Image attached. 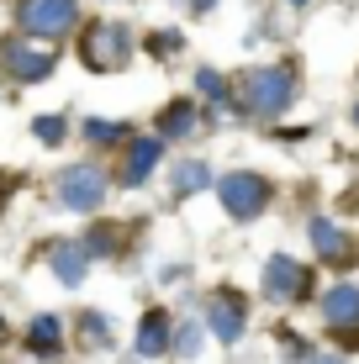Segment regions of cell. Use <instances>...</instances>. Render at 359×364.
<instances>
[{"mask_svg": "<svg viewBox=\"0 0 359 364\" xmlns=\"http://www.w3.org/2000/svg\"><path fill=\"white\" fill-rule=\"evenodd\" d=\"M238 106L249 117L269 122V117H286L296 106V69L291 64H259L238 80Z\"/></svg>", "mask_w": 359, "mask_h": 364, "instance_id": "cell-1", "label": "cell"}, {"mask_svg": "<svg viewBox=\"0 0 359 364\" xmlns=\"http://www.w3.org/2000/svg\"><path fill=\"white\" fill-rule=\"evenodd\" d=\"M132 58H138V43L122 21H90L80 32V64L90 74H122Z\"/></svg>", "mask_w": 359, "mask_h": 364, "instance_id": "cell-2", "label": "cell"}, {"mask_svg": "<svg viewBox=\"0 0 359 364\" xmlns=\"http://www.w3.org/2000/svg\"><path fill=\"white\" fill-rule=\"evenodd\" d=\"M217 200H222V211H227L232 222H254V217H264V211H269L275 185H269L259 169H227L217 180Z\"/></svg>", "mask_w": 359, "mask_h": 364, "instance_id": "cell-3", "label": "cell"}, {"mask_svg": "<svg viewBox=\"0 0 359 364\" xmlns=\"http://www.w3.org/2000/svg\"><path fill=\"white\" fill-rule=\"evenodd\" d=\"M58 69V43H37V37H16L11 32L0 43V74L16 85H43Z\"/></svg>", "mask_w": 359, "mask_h": 364, "instance_id": "cell-4", "label": "cell"}, {"mask_svg": "<svg viewBox=\"0 0 359 364\" xmlns=\"http://www.w3.org/2000/svg\"><path fill=\"white\" fill-rule=\"evenodd\" d=\"M106 191H111L106 169H101V164H90V159H80V164L58 169V185H53L58 206H64V211H80V217H90V211H101Z\"/></svg>", "mask_w": 359, "mask_h": 364, "instance_id": "cell-5", "label": "cell"}, {"mask_svg": "<svg viewBox=\"0 0 359 364\" xmlns=\"http://www.w3.org/2000/svg\"><path fill=\"white\" fill-rule=\"evenodd\" d=\"M312 291H317V280H312V269H306L301 259H291V254L264 259V274H259V296L264 301L291 306V301H312Z\"/></svg>", "mask_w": 359, "mask_h": 364, "instance_id": "cell-6", "label": "cell"}, {"mask_svg": "<svg viewBox=\"0 0 359 364\" xmlns=\"http://www.w3.org/2000/svg\"><path fill=\"white\" fill-rule=\"evenodd\" d=\"M16 27H21V37L58 43L64 32L80 27V0H16Z\"/></svg>", "mask_w": 359, "mask_h": 364, "instance_id": "cell-7", "label": "cell"}, {"mask_svg": "<svg viewBox=\"0 0 359 364\" xmlns=\"http://www.w3.org/2000/svg\"><path fill=\"white\" fill-rule=\"evenodd\" d=\"M306 237H312V254L323 259V264H333V269H349L359 259L354 232H343L333 217H306Z\"/></svg>", "mask_w": 359, "mask_h": 364, "instance_id": "cell-8", "label": "cell"}, {"mask_svg": "<svg viewBox=\"0 0 359 364\" xmlns=\"http://www.w3.org/2000/svg\"><path fill=\"white\" fill-rule=\"evenodd\" d=\"M206 333L217 343H243V333H249V301L238 291H217V301L206 306Z\"/></svg>", "mask_w": 359, "mask_h": 364, "instance_id": "cell-9", "label": "cell"}, {"mask_svg": "<svg viewBox=\"0 0 359 364\" xmlns=\"http://www.w3.org/2000/svg\"><path fill=\"white\" fill-rule=\"evenodd\" d=\"M64 338H69V322L58 317V311H37V317L27 322V333H21V348L48 364V359L64 354Z\"/></svg>", "mask_w": 359, "mask_h": 364, "instance_id": "cell-10", "label": "cell"}, {"mask_svg": "<svg viewBox=\"0 0 359 364\" xmlns=\"http://www.w3.org/2000/svg\"><path fill=\"white\" fill-rule=\"evenodd\" d=\"M159 159H164V137H159V132L132 137V143H127V154H122V174H117V180L127 185V191H138L148 174L159 169Z\"/></svg>", "mask_w": 359, "mask_h": 364, "instance_id": "cell-11", "label": "cell"}, {"mask_svg": "<svg viewBox=\"0 0 359 364\" xmlns=\"http://www.w3.org/2000/svg\"><path fill=\"white\" fill-rule=\"evenodd\" d=\"M132 348H138V359H164L169 348H175V322H169L164 306H148L138 317V338H132Z\"/></svg>", "mask_w": 359, "mask_h": 364, "instance_id": "cell-12", "label": "cell"}, {"mask_svg": "<svg viewBox=\"0 0 359 364\" xmlns=\"http://www.w3.org/2000/svg\"><path fill=\"white\" fill-rule=\"evenodd\" d=\"M317 306H323V322L333 333H354L359 328V285H333Z\"/></svg>", "mask_w": 359, "mask_h": 364, "instance_id": "cell-13", "label": "cell"}, {"mask_svg": "<svg viewBox=\"0 0 359 364\" xmlns=\"http://www.w3.org/2000/svg\"><path fill=\"white\" fill-rule=\"evenodd\" d=\"M48 264H53L58 285H85V269H90V248L74 243V237H64V243L48 248Z\"/></svg>", "mask_w": 359, "mask_h": 364, "instance_id": "cell-14", "label": "cell"}, {"mask_svg": "<svg viewBox=\"0 0 359 364\" xmlns=\"http://www.w3.org/2000/svg\"><path fill=\"white\" fill-rule=\"evenodd\" d=\"M195 122H201V111H195V100H169V106L164 111H159V122H154V127H159V137H164V143H169V137H191L195 132Z\"/></svg>", "mask_w": 359, "mask_h": 364, "instance_id": "cell-15", "label": "cell"}, {"mask_svg": "<svg viewBox=\"0 0 359 364\" xmlns=\"http://www.w3.org/2000/svg\"><path fill=\"white\" fill-rule=\"evenodd\" d=\"M74 333H80V348H85V354H106V348L117 343V338H111V317H101V311H80Z\"/></svg>", "mask_w": 359, "mask_h": 364, "instance_id": "cell-16", "label": "cell"}, {"mask_svg": "<svg viewBox=\"0 0 359 364\" xmlns=\"http://www.w3.org/2000/svg\"><path fill=\"white\" fill-rule=\"evenodd\" d=\"M169 185H175V196H201L206 185H217V180H212V169H206L201 159H185V164L169 174Z\"/></svg>", "mask_w": 359, "mask_h": 364, "instance_id": "cell-17", "label": "cell"}, {"mask_svg": "<svg viewBox=\"0 0 359 364\" xmlns=\"http://www.w3.org/2000/svg\"><path fill=\"white\" fill-rule=\"evenodd\" d=\"M85 143L111 148V143H132V132H127V122H117V117H90L85 122Z\"/></svg>", "mask_w": 359, "mask_h": 364, "instance_id": "cell-18", "label": "cell"}, {"mask_svg": "<svg viewBox=\"0 0 359 364\" xmlns=\"http://www.w3.org/2000/svg\"><path fill=\"white\" fill-rule=\"evenodd\" d=\"M32 137L43 148H58L69 137V117H58V111H43V117H32Z\"/></svg>", "mask_w": 359, "mask_h": 364, "instance_id": "cell-19", "label": "cell"}, {"mask_svg": "<svg viewBox=\"0 0 359 364\" xmlns=\"http://www.w3.org/2000/svg\"><path fill=\"white\" fill-rule=\"evenodd\" d=\"M195 90L206 100H227V80H222L217 69H195Z\"/></svg>", "mask_w": 359, "mask_h": 364, "instance_id": "cell-20", "label": "cell"}, {"mask_svg": "<svg viewBox=\"0 0 359 364\" xmlns=\"http://www.w3.org/2000/svg\"><path fill=\"white\" fill-rule=\"evenodd\" d=\"M201 328H195V322H185V328H175V354H185V359H195L201 354Z\"/></svg>", "mask_w": 359, "mask_h": 364, "instance_id": "cell-21", "label": "cell"}, {"mask_svg": "<svg viewBox=\"0 0 359 364\" xmlns=\"http://www.w3.org/2000/svg\"><path fill=\"white\" fill-rule=\"evenodd\" d=\"M143 48H148L154 58H175V53H180V32H154Z\"/></svg>", "mask_w": 359, "mask_h": 364, "instance_id": "cell-22", "label": "cell"}, {"mask_svg": "<svg viewBox=\"0 0 359 364\" xmlns=\"http://www.w3.org/2000/svg\"><path fill=\"white\" fill-rule=\"evenodd\" d=\"M11 191H16V174H11V169H0V200H6Z\"/></svg>", "mask_w": 359, "mask_h": 364, "instance_id": "cell-23", "label": "cell"}, {"mask_svg": "<svg viewBox=\"0 0 359 364\" xmlns=\"http://www.w3.org/2000/svg\"><path fill=\"white\" fill-rule=\"evenodd\" d=\"M306 364H343V359H338V354H312Z\"/></svg>", "mask_w": 359, "mask_h": 364, "instance_id": "cell-24", "label": "cell"}, {"mask_svg": "<svg viewBox=\"0 0 359 364\" xmlns=\"http://www.w3.org/2000/svg\"><path fill=\"white\" fill-rule=\"evenodd\" d=\"M217 6V0H195V11H201V16H206V11H212Z\"/></svg>", "mask_w": 359, "mask_h": 364, "instance_id": "cell-25", "label": "cell"}, {"mask_svg": "<svg viewBox=\"0 0 359 364\" xmlns=\"http://www.w3.org/2000/svg\"><path fill=\"white\" fill-rule=\"evenodd\" d=\"M0 343H11V328H6V317H0Z\"/></svg>", "mask_w": 359, "mask_h": 364, "instance_id": "cell-26", "label": "cell"}, {"mask_svg": "<svg viewBox=\"0 0 359 364\" xmlns=\"http://www.w3.org/2000/svg\"><path fill=\"white\" fill-rule=\"evenodd\" d=\"M286 6H296V11H301V6H312V0H286Z\"/></svg>", "mask_w": 359, "mask_h": 364, "instance_id": "cell-27", "label": "cell"}, {"mask_svg": "<svg viewBox=\"0 0 359 364\" xmlns=\"http://www.w3.org/2000/svg\"><path fill=\"white\" fill-rule=\"evenodd\" d=\"M354 127H359V106H354Z\"/></svg>", "mask_w": 359, "mask_h": 364, "instance_id": "cell-28", "label": "cell"}]
</instances>
